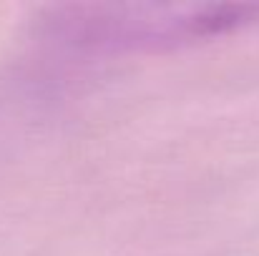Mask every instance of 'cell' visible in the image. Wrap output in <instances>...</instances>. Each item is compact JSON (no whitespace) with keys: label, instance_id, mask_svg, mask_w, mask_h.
Instances as JSON below:
<instances>
[{"label":"cell","instance_id":"6da1fadb","mask_svg":"<svg viewBox=\"0 0 259 256\" xmlns=\"http://www.w3.org/2000/svg\"><path fill=\"white\" fill-rule=\"evenodd\" d=\"M259 23L252 3H86L46 10L48 38L93 53H159Z\"/></svg>","mask_w":259,"mask_h":256}]
</instances>
